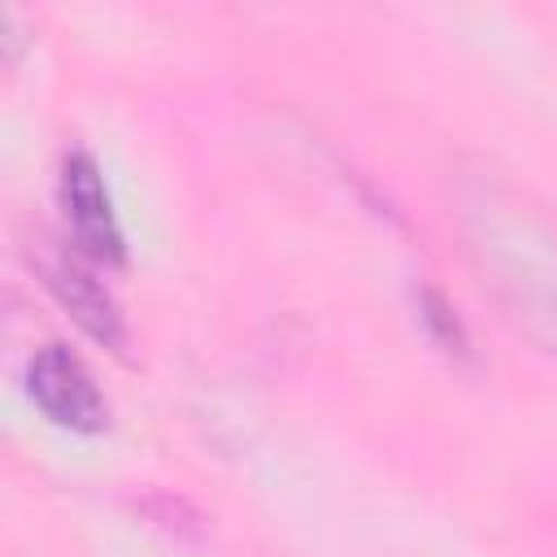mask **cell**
Here are the masks:
<instances>
[{"label": "cell", "mask_w": 557, "mask_h": 557, "mask_svg": "<svg viewBox=\"0 0 557 557\" xmlns=\"http://www.w3.org/2000/svg\"><path fill=\"white\" fill-rule=\"evenodd\" d=\"M461 231L505 318L548 357H557V231L505 174L461 178Z\"/></svg>", "instance_id": "1"}, {"label": "cell", "mask_w": 557, "mask_h": 557, "mask_svg": "<svg viewBox=\"0 0 557 557\" xmlns=\"http://www.w3.org/2000/svg\"><path fill=\"white\" fill-rule=\"evenodd\" d=\"M57 200H61L65 231H70L74 248L87 261H96L104 270L126 265V235H122L104 170L87 148H65L61 178H57Z\"/></svg>", "instance_id": "2"}, {"label": "cell", "mask_w": 557, "mask_h": 557, "mask_svg": "<svg viewBox=\"0 0 557 557\" xmlns=\"http://www.w3.org/2000/svg\"><path fill=\"white\" fill-rule=\"evenodd\" d=\"M26 392L39 413L74 435H100L109 426V400L87 361L65 344H44L26 361Z\"/></svg>", "instance_id": "3"}, {"label": "cell", "mask_w": 557, "mask_h": 557, "mask_svg": "<svg viewBox=\"0 0 557 557\" xmlns=\"http://www.w3.org/2000/svg\"><path fill=\"white\" fill-rule=\"evenodd\" d=\"M96 270H100L96 261H87L78 248H61V244L39 257V274H44V283H48V292L57 296V305H61L96 344H104L109 352L126 357L131 335H126L122 305L113 300V292L100 283Z\"/></svg>", "instance_id": "4"}, {"label": "cell", "mask_w": 557, "mask_h": 557, "mask_svg": "<svg viewBox=\"0 0 557 557\" xmlns=\"http://www.w3.org/2000/svg\"><path fill=\"white\" fill-rule=\"evenodd\" d=\"M418 309H422V326L431 331V339H435L444 352H466V348H470V339H466V326H461L457 309H453L435 287H426V292H422Z\"/></svg>", "instance_id": "5"}]
</instances>
